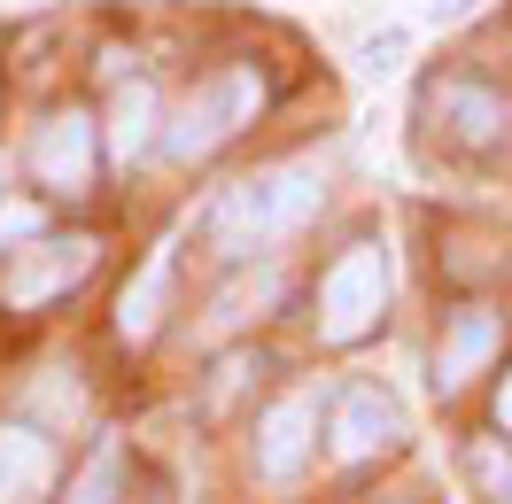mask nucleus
<instances>
[{"instance_id":"1","label":"nucleus","mask_w":512,"mask_h":504,"mask_svg":"<svg viewBox=\"0 0 512 504\" xmlns=\"http://www.w3.org/2000/svg\"><path fill=\"white\" fill-rule=\"evenodd\" d=\"M326 202V171L319 163H272V171H249V179H233V187L210 194V210H202V249L218 256V264H256V256H272L288 233L319 218Z\"/></svg>"},{"instance_id":"2","label":"nucleus","mask_w":512,"mask_h":504,"mask_svg":"<svg viewBox=\"0 0 512 504\" xmlns=\"http://www.w3.org/2000/svg\"><path fill=\"white\" fill-rule=\"evenodd\" d=\"M264 117V70L256 63H218L210 78H194L187 101L163 117V163H179V171H194V163H210L225 148V140H241V132Z\"/></svg>"},{"instance_id":"3","label":"nucleus","mask_w":512,"mask_h":504,"mask_svg":"<svg viewBox=\"0 0 512 504\" xmlns=\"http://www.w3.org/2000/svg\"><path fill=\"white\" fill-rule=\"evenodd\" d=\"M388 295H396V272H388L381 241H350V249H334V264L319 272V295H311V326H319V342L326 349L365 342V334L388 318Z\"/></svg>"},{"instance_id":"4","label":"nucleus","mask_w":512,"mask_h":504,"mask_svg":"<svg viewBox=\"0 0 512 504\" xmlns=\"http://www.w3.org/2000/svg\"><path fill=\"white\" fill-rule=\"evenodd\" d=\"M101 117L94 109H47L39 117V132H32V148H24V163H32V179H39V194L47 202H86L94 194V179H101Z\"/></svg>"},{"instance_id":"5","label":"nucleus","mask_w":512,"mask_h":504,"mask_svg":"<svg viewBox=\"0 0 512 504\" xmlns=\"http://www.w3.org/2000/svg\"><path fill=\"white\" fill-rule=\"evenodd\" d=\"M101 264L94 233H39L16 256H0V311H47Z\"/></svg>"},{"instance_id":"6","label":"nucleus","mask_w":512,"mask_h":504,"mask_svg":"<svg viewBox=\"0 0 512 504\" xmlns=\"http://www.w3.org/2000/svg\"><path fill=\"white\" fill-rule=\"evenodd\" d=\"M396 442H404L396 388H381V380H342L334 404H326V450H334L342 466H365V458H381Z\"/></svg>"},{"instance_id":"7","label":"nucleus","mask_w":512,"mask_h":504,"mask_svg":"<svg viewBox=\"0 0 512 504\" xmlns=\"http://www.w3.org/2000/svg\"><path fill=\"white\" fill-rule=\"evenodd\" d=\"M427 117L443 125V148L481 156V148H497L512 132V101L497 86H481V78H435L427 86Z\"/></svg>"},{"instance_id":"8","label":"nucleus","mask_w":512,"mask_h":504,"mask_svg":"<svg viewBox=\"0 0 512 504\" xmlns=\"http://www.w3.org/2000/svg\"><path fill=\"white\" fill-rule=\"evenodd\" d=\"M319 396L311 388H288V396H272V404L256 411V481H295V473L311 466V450H319Z\"/></svg>"},{"instance_id":"9","label":"nucleus","mask_w":512,"mask_h":504,"mask_svg":"<svg viewBox=\"0 0 512 504\" xmlns=\"http://www.w3.org/2000/svg\"><path fill=\"white\" fill-rule=\"evenodd\" d=\"M505 349V318L489 303H458L443 311V334H435V396H466Z\"/></svg>"},{"instance_id":"10","label":"nucleus","mask_w":512,"mask_h":504,"mask_svg":"<svg viewBox=\"0 0 512 504\" xmlns=\"http://www.w3.org/2000/svg\"><path fill=\"white\" fill-rule=\"evenodd\" d=\"M156 140H163V101H156V86L132 70V78H117V94H109V109H101V148H109V163L132 171Z\"/></svg>"},{"instance_id":"11","label":"nucleus","mask_w":512,"mask_h":504,"mask_svg":"<svg viewBox=\"0 0 512 504\" xmlns=\"http://www.w3.org/2000/svg\"><path fill=\"white\" fill-rule=\"evenodd\" d=\"M55 497V442L32 419L0 427V504H47Z\"/></svg>"},{"instance_id":"12","label":"nucleus","mask_w":512,"mask_h":504,"mask_svg":"<svg viewBox=\"0 0 512 504\" xmlns=\"http://www.w3.org/2000/svg\"><path fill=\"white\" fill-rule=\"evenodd\" d=\"M163 303H171V241L148 249L140 280H125V295H117V334H125V342H148L163 326Z\"/></svg>"},{"instance_id":"13","label":"nucleus","mask_w":512,"mask_h":504,"mask_svg":"<svg viewBox=\"0 0 512 504\" xmlns=\"http://www.w3.org/2000/svg\"><path fill=\"white\" fill-rule=\"evenodd\" d=\"M280 264H233V280H225V295L210 303V334H233V326H249V318H264L272 303H280Z\"/></svg>"},{"instance_id":"14","label":"nucleus","mask_w":512,"mask_h":504,"mask_svg":"<svg viewBox=\"0 0 512 504\" xmlns=\"http://www.w3.org/2000/svg\"><path fill=\"white\" fill-rule=\"evenodd\" d=\"M55 504H125V450L101 435L94 450H86V466L70 473V489Z\"/></svg>"},{"instance_id":"15","label":"nucleus","mask_w":512,"mask_h":504,"mask_svg":"<svg viewBox=\"0 0 512 504\" xmlns=\"http://www.w3.org/2000/svg\"><path fill=\"white\" fill-rule=\"evenodd\" d=\"M78 411H86V396H78V380H63V373H47L32 396H24V419H32L39 435H70Z\"/></svg>"},{"instance_id":"16","label":"nucleus","mask_w":512,"mask_h":504,"mask_svg":"<svg viewBox=\"0 0 512 504\" xmlns=\"http://www.w3.org/2000/svg\"><path fill=\"white\" fill-rule=\"evenodd\" d=\"M466 466H474V489L489 504H512V435L474 442V450H466Z\"/></svg>"},{"instance_id":"17","label":"nucleus","mask_w":512,"mask_h":504,"mask_svg":"<svg viewBox=\"0 0 512 504\" xmlns=\"http://www.w3.org/2000/svg\"><path fill=\"white\" fill-rule=\"evenodd\" d=\"M47 233V202H8L0 194V256H16L24 241H39Z\"/></svg>"},{"instance_id":"18","label":"nucleus","mask_w":512,"mask_h":504,"mask_svg":"<svg viewBox=\"0 0 512 504\" xmlns=\"http://www.w3.org/2000/svg\"><path fill=\"white\" fill-rule=\"evenodd\" d=\"M404 55H412V32H404V24H388V32L357 39V70H373V78H381V70H396Z\"/></svg>"},{"instance_id":"19","label":"nucleus","mask_w":512,"mask_h":504,"mask_svg":"<svg viewBox=\"0 0 512 504\" xmlns=\"http://www.w3.org/2000/svg\"><path fill=\"white\" fill-rule=\"evenodd\" d=\"M489 427L512 435V365H505V380H497V396H489Z\"/></svg>"},{"instance_id":"20","label":"nucleus","mask_w":512,"mask_h":504,"mask_svg":"<svg viewBox=\"0 0 512 504\" xmlns=\"http://www.w3.org/2000/svg\"><path fill=\"white\" fill-rule=\"evenodd\" d=\"M419 16L427 24H458V16H474V0H419Z\"/></svg>"},{"instance_id":"21","label":"nucleus","mask_w":512,"mask_h":504,"mask_svg":"<svg viewBox=\"0 0 512 504\" xmlns=\"http://www.w3.org/2000/svg\"><path fill=\"white\" fill-rule=\"evenodd\" d=\"M0 194H8V156H0Z\"/></svg>"}]
</instances>
